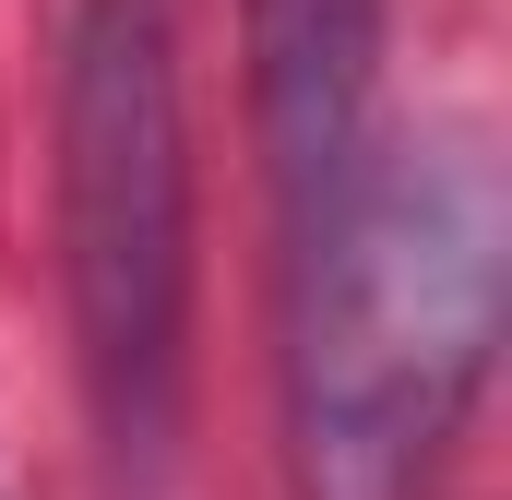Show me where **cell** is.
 <instances>
[{"label": "cell", "instance_id": "cell-1", "mask_svg": "<svg viewBox=\"0 0 512 500\" xmlns=\"http://www.w3.org/2000/svg\"><path fill=\"white\" fill-rule=\"evenodd\" d=\"M501 167L477 131L358 143L286 215V489L429 500L501 346Z\"/></svg>", "mask_w": 512, "mask_h": 500}, {"label": "cell", "instance_id": "cell-2", "mask_svg": "<svg viewBox=\"0 0 512 500\" xmlns=\"http://www.w3.org/2000/svg\"><path fill=\"white\" fill-rule=\"evenodd\" d=\"M60 286H72L96 429L120 453H155L179 417V322H191V131H179L167 0H72Z\"/></svg>", "mask_w": 512, "mask_h": 500}, {"label": "cell", "instance_id": "cell-3", "mask_svg": "<svg viewBox=\"0 0 512 500\" xmlns=\"http://www.w3.org/2000/svg\"><path fill=\"white\" fill-rule=\"evenodd\" d=\"M262 48V143L286 215L322 203L370 143V72H382V0H251Z\"/></svg>", "mask_w": 512, "mask_h": 500}]
</instances>
